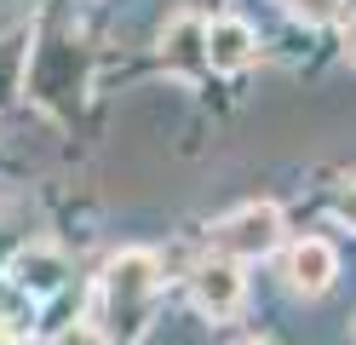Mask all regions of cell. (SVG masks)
<instances>
[{
	"instance_id": "cell-1",
	"label": "cell",
	"mask_w": 356,
	"mask_h": 345,
	"mask_svg": "<svg viewBox=\"0 0 356 345\" xmlns=\"http://www.w3.org/2000/svg\"><path fill=\"white\" fill-rule=\"evenodd\" d=\"M155 293H161V265H155L149 247H127L104 265V305H109V322L121 328V339L144 334Z\"/></svg>"
},
{
	"instance_id": "cell-2",
	"label": "cell",
	"mask_w": 356,
	"mask_h": 345,
	"mask_svg": "<svg viewBox=\"0 0 356 345\" xmlns=\"http://www.w3.org/2000/svg\"><path fill=\"white\" fill-rule=\"evenodd\" d=\"M207 242H213L218 259H236V265L264 259V253L282 242V207L276 201H248V207H236V213L218 219L207 230Z\"/></svg>"
},
{
	"instance_id": "cell-3",
	"label": "cell",
	"mask_w": 356,
	"mask_h": 345,
	"mask_svg": "<svg viewBox=\"0 0 356 345\" xmlns=\"http://www.w3.org/2000/svg\"><path fill=\"white\" fill-rule=\"evenodd\" d=\"M241 293H248V276H241V265L236 259H202L195 265V276H190V299H195V311H207L213 322H225V316H236L241 311Z\"/></svg>"
},
{
	"instance_id": "cell-4",
	"label": "cell",
	"mask_w": 356,
	"mask_h": 345,
	"mask_svg": "<svg viewBox=\"0 0 356 345\" xmlns=\"http://www.w3.org/2000/svg\"><path fill=\"white\" fill-rule=\"evenodd\" d=\"M282 276H287V288H293V293L316 299V293H327V288H333V276H339V253H333L322 236H305V242L287 247Z\"/></svg>"
},
{
	"instance_id": "cell-5",
	"label": "cell",
	"mask_w": 356,
	"mask_h": 345,
	"mask_svg": "<svg viewBox=\"0 0 356 345\" xmlns=\"http://www.w3.org/2000/svg\"><path fill=\"white\" fill-rule=\"evenodd\" d=\"M259 52V35L248 29L241 17H213L207 35H202V63L218 69V75H236V69H248Z\"/></svg>"
},
{
	"instance_id": "cell-6",
	"label": "cell",
	"mask_w": 356,
	"mask_h": 345,
	"mask_svg": "<svg viewBox=\"0 0 356 345\" xmlns=\"http://www.w3.org/2000/svg\"><path fill=\"white\" fill-rule=\"evenodd\" d=\"M17 288L24 293H52V288H63V259L58 253H24V259H17Z\"/></svg>"
},
{
	"instance_id": "cell-7",
	"label": "cell",
	"mask_w": 356,
	"mask_h": 345,
	"mask_svg": "<svg viewBox=\"0 0 356 345\" xmlns=\"http://www.w3.org/2000/svg\"><path fill=\"white\" fill-rule=\"evenodd\" d=\"M287 12H293L299 23H333L345 12V0H287Z\"/></svg>"
},
{
	"instance_id": "cell-8",
	"label": "cell",
	"mask_w": 356,
	"mask_h": 345,
	"mask_svg": "<svg viewBox=\"0 0 356 345\" xmlns=\"http://www.w3.org/2000/svg\"><path fill=\"white\" fill-rule=\"evenodd\" d=\"M52 345H109V334H104V328H92V322H70V328H63Z\"/></svg>"
},
{
	"instance_id": "cell-9",
	"label": "cell",
	"mask_w": 356,
	"mask_h": 345,
	"mask_svg": "<svg viewBox=\"0 0 356 345\" xmlns=\"http://www.w3.org/2000/svg\"><path fill=\"white\" fill-rule=\"evenodd\" d=\"M339 213H345V219L356 224V178H350V184H345V190H339Z\"/></svg>"
},
{
	"instance_id": "cell-10",
	"label": "cell",
	"mask_w": 356,
	"mask_h": 345,
	"mask_svg": "<svg viewBox=\"0 0 356 345\" xmlns=\"http://www.w3.org/2000/svg\"><path fill=\"white\" fill-rule=\"evenodd\" d=\"M345 58H350V63H356V17H350V23H345Z\"/></svg>"
},
{
	"instance_id": "cell-11",
	"label": "cell",
	"mask_w": 356,
	"mask_h": 345,
	"mask_svg": "<svg viewBox=\"0 0 356 345\" xmlns=\"http://www.w3.org/2000/svg\"><path fill=\"white\" fill-rule=\"evenodd\" d=\"M12 345H40V339H12Z\"/></svg>"
},
{
	"instance_id": "cell-12",
	"label": "cell",
	"mask_w": 356,
	"mask_h": 345,
	"mask_svg": "<svg viewBox=\"0 0 356 345\" xmlns=\"http://www.w3.org/2000/svg\"><path fill=\"white\" fill-rule=\"evenodd\" d=\"M248 345H264V339H248Z\"/></svg>"
}]
</instances>
